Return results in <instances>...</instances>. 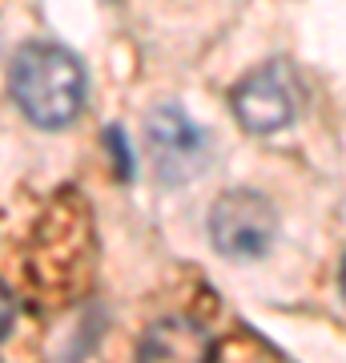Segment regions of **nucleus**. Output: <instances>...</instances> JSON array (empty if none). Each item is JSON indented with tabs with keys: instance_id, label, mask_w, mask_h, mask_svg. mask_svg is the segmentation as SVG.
Instances as JSON below:
<instances>
[{
	"instance_id": "obj_1",
	"label": "nucleus",
	"mask_w": 346,
	"mask_h": 363,
	"mask_svg": "<svg viewBox=\"0 0 346 363\" xmlns=\"http://www.w3.org/2000/svg\"><path fill=\"white\" fill-rule=\"evenodd\" d=\"M85 65L64 45L28 40L8 65V93L37 130H64L85 109Z\"/></svg>"
},
{
	"instance_id": "obj_2",
	"label": "nucleus",
	"mask_w": 346,
	"mask_h": 363,
	"mask_svg": "<svg viewBox=\"0 0 346 363\" xmlns=\"http://www.w3.org/2000/svg\"><path fill=\"white\" fill-rule=\"evenodd\" d=\"M209 242L230 262H258L278 242V210L258 190H226L209 206Z\"/></svg>"
},
{
	"instance_id": "obj_3",
	"label": "nucleus",
	"mask_w": 346,
	"mask_h": 363,
	"mask_svg": "<svg viewBox=\"0 0 346 363\" xmlns=\"http://www.w3.org/2000/svg\"><path fill=\"white\" fill-rule=\"evenodd\" d=\"M145 145L154 157L157 178L166 186H190L209 162V133L181 105H154L145 117Z\"/></svg>"
},
{
	"instance_id": "obj_4",
	"label": "nucleus",
	"mask_w": 346,
	"mask_h": 363,
	"mask_svg": "<svg viewBox=\"0 0 346 363\" xmlns=\"http://www.w3.org/2000/svg\"><path fill=\"white\" fill-rule=\"evenodd\" d=\"M230 109L250 133H278L294 121V93L282 65H262L246 73L230 93Z\"/></svg>"
},
{
	"instance_id": "obj_5",
	"label": "nucleus",
	"mask_w": 346,
	"mask_h": 363,
	"mask_svg": "<svg viewBox=\"0 0 346 363\" xmlns=\"http://www.w3.org/2000/svg\"><path fill=\"white\" fill-rule=\"evenodd\" d=\"M218 343L209 327L190 315H166L157 319L137 343V363H214Z\"/></svg>"
},
{
	"instance_id": "obj_6",
	"label": "nucleus",
	"mask_w": 346,
	"mask_h": 363,
	"mask_svg": "<svg viewBox=\"0 0 346 363\" xmlns=\"http://www.w3.org/2000/svg\"><path fill=\"white\" fill-rule=\"evenodd\" d=\"M105 150H109V154H113V162H117V178H121V182L133 178V150H129L125 130H121V125L105 130Z\"/></svg>"
},
{
	"instance_id": "obj_7",
	"label": "nucleus",
	"mask_w": 346,
	"mask_h": 363,
	"mask_svg": "<svg viewBox=\"0 0 346 363\" xmlns=\"http://www.w3.org/2000/svg\"><path fill=\"white\" fill-rule=\"evenodd\" d=\"M13 323H16V295L0 283V339L13 331Z\"/></svg>"
},
{
	"instance_id": "obj_8",
	"label": "nucleus",
	"mask_w": 346,
	"mask_h": 363,
	"mask_svg": "<svg viewBox=\"0 0 346 363\" xmlns=\"http://www.w3.org/2000/svg\"><path fill=\"white\" fill-rule=\"evenodd\" d=\"M342 298H346V259H342Z\"/></svg>"
}]
</instances>
